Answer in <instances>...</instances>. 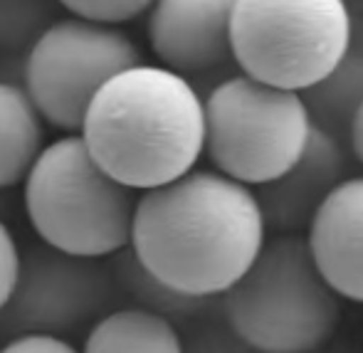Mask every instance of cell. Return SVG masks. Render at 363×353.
I'll use <instances>...</instances> for the list:
<instances>
[{
	"label": "cell",
	"instance_id": "cell-9",
	"mask_svg": "<svg viewBox=\"0 0 363 353\" xmlns=\"http://www.w3.org/2000/svg\"><path fill=\"white\" fill-rule=\"evenodd\" d=\"M235 8L238 0H156L146 35L158 65L193 77L230 62Z\"/></svg>",
	"mask_w": 363,
	"mask_h": 353
},
{
	"label": "cell",
	"instance_id": "cell-20",
	"mask_svg": "<svg viewBox=\"0 0 363 353\" xmlns=\"http://www.w3.org/2000/svg\"><path fill=\"white\" fill-rule=\"evenodd\" d=\"M349 146H351V153L356 156V161H359L361 166H363V104H361V109L356 111L354 121H351Z\"/></svg>",
	"mask_w": 363,
	"mask_h": 353
},
{
	"label": "cell",
	"instance_id": "cell-10",
	"mask_svg": "<svg viewBox=\"0 0 363 353\" xmlns=\"http://www.w3.org/2000/svg\"><path fill=\"white\" fill-rule=\"evenodd\" d=\"M346 181L341 139L316 126L306 151L284 176L257 188L259 206L272 235H306L326 198Z\"/></svg>",
	"mask_w": 363,
	"mask_h": 353
},
{
	"label": "cell",
	"instance_id": "cell-11",
	"mask_svg": "<svg viewBox=\"0 0 363 353\" xmlns=\"http://www.w3.org/2000/svg\"><path fill=\"white\" fill-rule=\"evenodd\" d=\"M326 282L346 301L363 304V176H351L326 198L306 230Z\"/></svg>",
	"mask_w": 363,
	"mask_h": 353
},
{
	"label": "cell",
	"instance_id": "cell-16",
	"mask_svg": "<svg viewBox=\"0 0 363 353\" xmlns=\"http://www.w3.org/2000/svg\"><path fill=\"white\" fill-rule=\"evenodd\" d=\"M69 15L91 23L121 25L151 10L156 0H57Z\"/></svg>",
	"mask_w": 363,
	"mask_h": 353
},
{
	"label": "cell",
	"instance_id": "cell-14",
	"mask_svg": "<svg viewBox=\"0 0 363 353\" xmlns=\"http://www.w3.org/2000/svg\"><path fill=\"white\" fill-rule=\"evenodd\" d=\"M314 126L349 141V129L363 104V30L354 28L349 52L326 79L304 91Z\"/></svg>",
	"mask_w": 363,
	"mask_h": 353
},
{
	"label": "cell",
	"instance_id": "cell-18",
	"mask_svg": "<svg viewBox=\"0 0 363 353\" xmlns=\"http://www.w3.org/2000/svg\"><path fill=\"white\" fill-rule=\"evenodd\" d=\"M20 267H23V252L15 242V235L0 220V314L13 299V291L20 279Z\"/></svg>",
	"mask_w": 363,
	"mask_h": 353
},
{
	"label": "cell",
	"instance_id": "cell-5",
	"mask_svg": "<svg viewBox=\"0 0 363 353\" xmlns=\"http://www.w3.org/2000/svg\"><path fill=\"white\" fill-rule=\"evenodd\" d=\"M314 119L301 91L235 74L206 96V156L247 188H262L306 151Z\"/></svg>",
	"mask_w": 363,
	"mask_h": 353
},
{
	"label": "cell",
	"instance_id": "cell-19",
	"mask_svg": "<svg viewBox=\"0 0 363 353\" xmlns=\"http://www.w3.org/2000/svg\"><path fill=\"white\" fill-rule=\"evenodd\" d=\"M0 353H82L69 339L62 336H45V334H23L13 336Z\"/></svg>",
	"mask_w": 363,
	"mask_h": 353
},
{
	"label": "cell",
	"instance_id": "cell-6",
	"mask_svg": "<svg viewBox=\"0 0 363 353\" xmlns=\"http://www.w3.org/2000/svg\"><path fill=\"white\" fill-rule=\"evenodd\" d=\"M354 40L349 0H238L233 60L257 82L309 91L334 72Z\"/></svg>",
	"mask_w": 363,
	"mask_h": 353
},
{
	"label": "cell",
	"instance_id": "cell-1",
	"mask_svg": "<svg viewBox=\"0 0 363 353\" xmlns=\"http://www.w3.org/2000/svg\"><path fill=\"white\" fill-rule=\"evenodd\" d=\"M269 237L255 188L216 168L139 193L131 235L136 262L191 299L225 296L259 257Z\"/></svg>",
	"mask_w": 363,
	"mask_h": 353
},
{
	"label": "cell",
	"instance_id": "cell-3",
	"mask_svg": "<svg viewBox=\"0 0 363 353\" xmlns=\"http://www.w3.org/2000/svg\"><path fill=\"white\" fill-rule=\"evenodd\" d=\"M139 193L111 178L79 134L60 136L23 183V206L38 240L84 259L119 257L131 247Z\"/></svg>",
	"mask_w": 363,
	"mask_h": 353
},
{
	"label": "cell",
	"instance_id": "cell-4",
	"mask_svg": "<svg viewBox=\"0 0 363 353\" xmlns=\"http://www.w3.org/2000/svg\"><path fill=\"white\" fill-rule=\"evenodd\" d=\"M233 334L257 353H314L334 336L341 296L326 282L306 235H272L223 296Z\"/></svg>",
	"mask_w": 363,
	"mask_h": 353
},
{
	"label": "cell",
	"instance_id": "cell-13",
	"mask_svg": "<svg viewBox=\"0 0 363 353\" xmlns=\"http://www.w3.org/2000/svg\"><path fill=\"white\" fill-rule=\"evenodd\" d=\"M82 353H186V346L168 316L134 304L96 319Z\"/></svg>",
	"mask_w": 363,
	"mask_h": 353
},
{
	"label": "cell",
	"instance_id": "cell-15",
	"mask_svg": "<svg viewBox=\"0 0 363 353\" xmlns=\"http://www.w3.org/2000/svg\"><path fill=\"white\" fill-rule=\"evenodd\" d=\"M114 277L119 279L121 289L134 296L136 306H144V309H151V311H156V314L168 316V319H171L173 314H193L198 306L206 304V301H201V299H191V296L178 294V291L168 289L166 284L158 282L156 277H151V274L136 262L131 250L119 254Z\"/></svg>",
	"mask_w": 363,
	"mask_h": 353
},
{
	"label": "cell",
	"instance_id": "cell-8",
	"mask_svg": "<svg viewBox=\"0 0 363 353\" xmlns=\"http://www.w3.org/2000/svg\"><path fill=\"white\" fill-rule=\"evenodd\" d=\"M111 277L101 259L57 252L40 242L23 254L13 299L0 314L13 336L45 334L67 339L69 331L106 314Z\"/></svg>",
	"mask_w": 363,
	"mask_h": 353
},
{
	"label": "cell",
	"instance_id": "cell-17",
	"mask_svg": "<svg viewBox=\"0 0 363 353\" xmlns=\"http://www.w3.org/2000/svg\"><path fill=\"white\" fill-rule=\"evenodd\" d=\"M40 8L38 0H0V43L3 45H23L33 40L38 30ZM40 38V33H35Z\"/></svg>",
	"mask_w": 363,
	"mask_h": 353
},
{
	"label": "cell",
	"instance_id": "cell-7",
	"mask_svg": "<svg viewBox=\"0 0 363 353\" xmlns=\"http://www.w3.org/2000/svg\"><path fill=\"white\" fill-rule=\"evenodd\" d=\"M136 65L141 52L124 30L72 15L30 45L23 86L45 124L65 136L79 134L94 96Z\"/></svg>",
	"mask_w": 363,
	"mask_h": 353
},
{
	"label": "cell",
	"instance_id": "cell-12",
	"mask_svg": "<svg viewBox=\"0 0 363 353\" xmlns=\"http://www.w3.org/2000/svg\"><path fill=\"white\" fill-rule=\"evenodd\" d=\"M45 148V119L25 86L0 79V191L25 183Z\"/></svg>",
	"mask_w": 363,
	"mask_h": 353
},
{
	"label": "cell",
	"instance_id": "cell-2",
	"mask_svg": "<svg viewBox=\"0 0 363 353\" xmlns=\"http://www.w3.org/2000/svg\"><path fill=\"white\" fill-rule=\"evenodd\" d=\"M79 136L111 178L153 191L196 171L206 153V96L188 77L141 62L94 96Z\"/></svg>",
	"mask_w": 363,
	"mask_h": 353
}]
</instances>
